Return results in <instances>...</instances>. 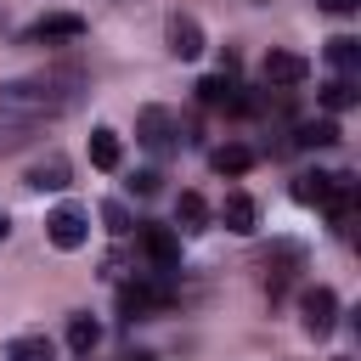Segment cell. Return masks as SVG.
I'll use <instances>...</instances> for the list:
<instances>
[{
  "instance_id": "9a60e30c",
  "label": "cell",
  "mask_w": 361,
  "mask_h": 361,
  "mask_svg": "<svg viewBox=\"0 0 361 361\" xmlns=\"http://www.w3.org/2000/svg\"><path fill=\"white\" fill-rule=\"evenodd\" d=\"M203 226H209V203H203L197 192H180V197H175V231L192 237V231H203Z\"/></svg>"
},
{
  "instance_id": "cb8c5ba5",
  "label": "cell",
  "mask_w": 361,
  "mask_h": 361,
  "mask_svg": "<svg viewBox=\"0 0 361 361\" xmlns=\"http://www.w3.org/2000/svg\"><path fill=\"white\" fill-rule=\"evenodd\" d=\"M316 6H322V11H355L361 0H316Z\"/></svg>"
},
{
  "instance_id": "ba28073f",
  "label": "cell",
  "mask_w": 361,
  "mask_h": 361,
  "mask_svg": "<svg viewBox=\"0 0 361 361\" xmlns=\"http://www.w3.org/2000/svg\"><path fill=\"white\" fill-rule=\"evenodd\" d=\"M85 17L79 11H45L34 28H28V45H68V39H85Z\"/></svg>"
},
{
  "instance_id": "52a82bcc",
  "label": "cell",
  "mask_w": 361,
  "mask_h": 361,
  "mask_svg": "<svg viewBox=\"0 0 361 361\" xmlns=\"http://www.w3.org/2000/svg\"><path fill=\"white\" fill-rule=\"evenodd\" d=\"M135 243H141V254L152 259V271H175L180 265V231L175 226H135Z\"/></svg>"
},
{
  "instance_id": "5bb4252c",
  "label": "cell",
  "mask_w": 361,
  "mask_h": 361,
  "mask_svg": "<svg viewBox=\"0 0 361 361\" xmlns=\"http://www.w3.org/2000/svg\"><path fill=\"white\" fill-rule=\"evenodd\" d=\"M338 141V124L333 118H305L299 130H293V147H305V152H322V147H333Z\"/></svg>"
},
{
  "instance_id": "d6986e66",
  "label": "cell",
  "mask_w": 361,
  "mask_h": 361,
  "mask_svg": "<svg viewBox=\"0 0 361 361\" xmlns=\"http://www.w3.org/2000/svg\"><path fill=\"white\" fill-rule=\"evenodd\" d=\"M68 344H73L79 355H90V350L102 344V322L85 316V310H73V316H68Z\"/></svg>"
},
{
  "instance_id": "83f0119b",
  "label": "cell",
  "mask_w": 361,
  "mask_h": 361,
  "mask_svg": "<svg viewBox=\"0 0 361 361\" xmlns=\"http://www.w3.org/2000/svg\"><path fill=\"white\" fill-rule=\"evenodd\" d=\"M338 361H344V355H338Z\"/></svg>"
},
{
  "instance_id": "7c38bea8",
  "label": "cell",
  "mask_w": 361,
  "mask_h": 361,
  "mask_svg": "<svg viewBox=\"0 0 361 361\" xmlns=\"http://www.w3.org/2000/svg\"><path fill=\"white\" fill-rule=\"evenodd\" d=\"M68 175H73V169H68V158H62V152H51V158L28 164V175H23V180H28L34 192H62V186H68Z\"/></svg>"
},
{
  "instance_id": "30bf717a",
  "label": "cell",
  "mask_w": 361,
  "mask_h": 361,
  "mask_svg": "<svg viewBox=\"0 0 361 361\" xmlns=\"http://www.w3.org/2000/svg\"><path fill=\"white\" fill-rule=\"evenodd\" d=\"M164 39H169V51H175L180 62L203 56V23H197L192 11H169V23H164Z\"/></svg>"
},
{
  "instance_id": "e0dca14e",
  "label": "cell",
  "mask_w": 361,
  "mask_h": 361,
  "mask_svg": "<svg viewBox=\"0 0 361 361\" xmlns=\"http://www.w3.org/2000/svg\"><path fill=\"white\" fill-rule=\"evenodd\" d=\"M118 158H124V147H118V130H90V164L96 169H118Z\"/></svg>"
},
{
  "instance_id": "6da1fadb",
  "label": "cell",
  "mask_w": 361,
  "mask_h": 361,
  "mask_svg": "<svg viewBox=\"0 0 361 361\" xmlns=\"http://www.w3.org/2000/svg\"><path fill=\"white\" fill-rule=\"evenodd\" d=\"M79 96H85L79 68H51V73H34V79H11V85H0V124L6 130H39L45 118H62Z\"/></svg>"
},
{
  "instance_id": "5b68a950",
  "label": "cell",
  "mask_w": 361,
  "mask_h": 361,
  "mask_svg": "<svg viewBox=\"0 0 361 361\" xmlns=\"http://www.w3.org/2000/svg\"><path fill=\"white\" fill-rule=\"evenodd\" d=\"M175 135H180V124H175V113L169 107H141L135 113V141L147 147V152H175Z\"/></svg>"
},
{
  "instance_id": "ac0fdd59",
  "label": "cell",
  "mask_w": 361,
  "mask_h": 361,
  "mask_svg": "<svg viewBox=\"0 0 361 361\" xmlns=\"http://www.w3.org/2000/svg\"><path fill=\"white\" fill-rule=\"evenodd\" d=\"M327 186H333V175H322V169L293 175V197H299L305 209H322V203H327Z\"/></svg>"
},
{
  "instance_id": "44dd1931",
  "label": "cell",
  "mask_w": 361,
  "mask_h": 361,
  "mask_svg": "<svg viewBox=\"0 0 361 361\" xmlns=\"http://www.w3.org/2000/svg\"><path fill=\"white\" fill-rule=\"evenodd\" d=\"M327 62H333L338 73H355V68H361V39H350V34L327 39Z\"/></svg>"
},
{
  "instance_id": "4316f807",
  "label": "cell",
  "mask_w": 361,
  "mask_h": 361,
  "mask_svg": "<svg viewBox=\"0 0 361 361\" xmlns=\"http://www.w3.org/2000/svg\"><path fill=\"white\" fill-rule=\"evenodd\" d=\"M6 23H11V17H6V6H0V28H6Z\"/></svg>"
},
{
  "instance_id": "2e32d148",
  "label": "cell",
  "mask_w": 361,
  "mask_h": 361,
  "mask_svg": "<svg viewBox=\"0 0 361 361\" xmlns=\"http://www.w3.org/2000/svg\"><path fill=\"white\" fill-rule=\"evenodd\" d=\"M355 102H361L355 73H338V79H327V85H322V107H327V113H344V107H355Z\"/></svg>"
},
{
  "instance_id": "9c48e42d",
  "label": "cell",
  "mask_w": 361,
  "mask_h": 361,
  "mask_svg": "<svg viewBox=\"0 0 361 361\" xmlns=\"http://www.w3.org/2000/svg\"><path fill=\"white\" fill-rule=\"evenodd\" d=\"M197 102H203V107H226V113H248V107H254V96H243L237 73H209V79H197Z\"/></svg>"
},
{
  "instance_id": "3957f363",
  "label": "cell",
  "mask_w": 361,
  "mask_h": 361,
  "mask_svg": "<svg viewBox=\"0 0 361 361\" xmlns=\"http://www.w3.org/2000/svg\"><path fill=\"white\" fill-rule=\"evenodd\" d=\"M45 237H51V248L73 254V248H85V237H90V214H85L79 203H62V209L45 214Z\"/></svg>"
},
{
  "instance_id": "4fadbf2b",
  "label": "cell",
  "mask_w": 361,
  "mask_h": 361,
  "mask_svg": "<svg viewBox=\"0 0 361 361\" xmlns=\"http://www.w3.org/2000/svg\"><path fill=\"white\" fill-rule=\"evenodd\" d=\"M254 147H243V141H226V147H214L209 152V164H214V175H248L254 169Z\"/></svg>"
},
{
  "instance_id": "277c9868",
  "label": "cell",
  "mask_w": 361,
  "mask_h": 361,
  "mask_svg": "<svg viewBox=\"0 0 361 361\" xmlns=\"http://www.w3.org/2000/svg\"><path fill=\"white\" fill-rule=\"evenodd\" d=\"M299 322H305V333H310V338H327V333L338 327V293H333V288H322V282H316V288H305V293H299Z\"/></svg>"
},
{
  "instance_id": "ffe728a7",
  "label": "cell",
  "mask_w": 361,
  "mask_h": 361,
  "mask_svg": "<svg viewBox=\"0 0 361 361\" xmlns=\"http://www.w3.org/2000/svg\"><path fill=\"white\" fill-rule=\"evenodd\" d=\"M51 355H56V350H51L45 333H23V338L6 344V361H51Z\"/></svg>"
},
{
  "instance_id": "8992f818",
  "label": "cell",
  "mask_w": 361,
  "mask_h": 361,
  "mask_svg": "<svg viewBox=\"0 0 361 361\" xmlns=\"http://www.w3.org/2000/svg\"><path fill=\"white\" fill-rule=\"evenodd\" d=\"M259 79H265L271 90H293V85H305V79H310V62H305L299 51L271 45V51H265V62H259Z\"/></svg>"
},
{
  "instance_id": "603a6c76",
  "label": "cell",
  "mask_w": 361,
  "mask_h": 361,
  "mask_svg": "<svg viewBox=\"0 0 361 361\" xmlns=\"http://www.w3.org/2000/svg\"><path fill=\"white\" fill-rule=\"evenodd\" d=\"M158 180H164L158 169H135V175H130V192H135V197H152V192H158Z\"/></svg>"
},
{
  "instance_id": "484cf974",
  "label": "cell",
  "mask_w": 361,
  "mask_h": 361,
  "mask_svg": "<svg viewBox=\"0 0 361 361\" xmlns=\"http://www.w3.org/2000/svg\"><path fill=\"white\" fill-rule=\"evenodd\" d=\"M6 231H11V220H6V209H0V243H6Z\"/></svg>"
},
{
  "instance_id": "8fae6325",
  "label": "cell",
  "mask_w": 361,
  "mask_h": 361,
  "mask_svg": "<svg viewBox=\"0 0 361 361\" xmlns=\"http://www.w3.org/2000/svg\"><path fill=\"white\" fill-rule=\"evenodd\" d=\"M220 226H226V231H243V237H248V231L259 226V203H254L248 192H226V197H220Z\"/></svg>"
},
{
  "instance_id": "7a4b0ae2",
  "label": "cell",
  "mask_w": 361,
  "mask_h": 361,
  "mask_svg": "<svg viewBox=\"0 0 361 361\" xmlns=\"http://www.w3.org/2000/svg\"><path fill=\"white\" fill-rule=\"evenodd\" d=\"M259 265H265V293L276 299L299 271H305V243H293V237H276L265 254H259Z\"/></svg>"
},
{
  "instance_id": "7402d4cb",
  "label": "cell",
  "mask_w": 361,
  "mask_h": 361,
  "mask_svg": "<svg viewBox=\"0 0 361 361\" xmlns=\"http://www.w3.org/2000/svg\"><path fill=\"white\" fill-rule=\"evenodd\" d=\"M102 220H107V231H113V237H130V209H124L118 197H113V203H102Z\"/></svg>"
},
{
  "instance_id": "d4e9b609",
  "label": "cell",
  "mask_w": 361,
  "mask_h": 361,
  "mask_svg": "<svg viewBox=\"0 0 361 361\" xmlns=\"http://www.w3.org/2000/svg\"><path fill=\"white\" fill-rule=\"evenodd\" d=\"M118 361H152V355H147V350H124Z\"/></svg>"
}]
</instances>
